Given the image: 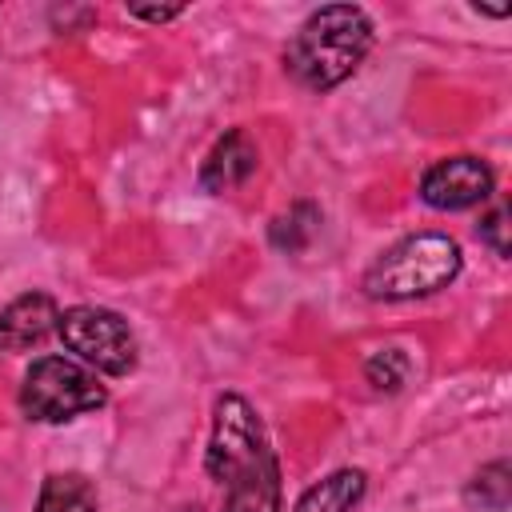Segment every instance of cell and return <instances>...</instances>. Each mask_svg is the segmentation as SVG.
I'll return each instance as SVG.
<instances>
[{"label":"cell","instance_id":"12","mask_svg":"<svg viewBox=\"0 0 512 512\" xmlns=\"http://www.w3.org/2000/svg\"><path fill=\"white\" fill-rule=\"evenodd\" d=\"M468 500H472V504H480V508H488V512H504V508H508V500H512L508 464H504V460H496V464L480 468V472L472 476V484H468Z\"/></svg>","mask_w":512,"mask_h":512},{"label":"cell","instance_id":"2","mask_svg":"<svg viewBox=\"0 0 512 512\" xmlns=\"http://www.w3.org/2000/svg\"><path fill=\"white\" fill-rule=\"evenodd\" d=\"M372 48V20L356 4H328L316 8L296 36L288 40L284 68L296 84L312 92H328L344 84Z\"/></svg>","mask_w":512,"mask_h":512},{"label":"cell","instance_id":"5","mask_svg":"<svg viewBox=\"0 0 512 512\" xmlns=\"http://www.w3.org/2000/svg\"><path fill=\"white\" fill-rule=\"evenodd\" d=\"M56 332L68 352H76L84 364H92L104 376H128L136 368V336L128 320L112 308H96V304L64 308Z\"/></svg>","mask_w":512,"mask_h":512},{"label":"cell","instance_id":"7","mask_svg":"<svg viewBox=\"0 0 512 512\" xmlns=\"http://www.w3.org/2000/svg\"><path fill=\"white\" fill-rule=\"evenodd\" d=\"M60 308L48 292H24L0 308V352H28L56 332Z\"/></svg>","mask_w":512,"mask_h":512},{"label":"cell","instance_id":"8","mask_svg":"<svg viewBox=\"0 0 512 512\" xmlns=\"http://www.w3.org/2000/svg\"><path fill=\"white\" fill-rule=\"evenodd\" d=\"M256 164H260L256 140H252L244 128H232V132H224V136L212 144V152L204 156L200 188L212 192V196H224V192L240 188V184L256 172Z\"/></svg>","mask_w":512,"mask_h":512},{"label":"cell","instance_id":"4","mask_svg":"<svg viewBox=\"0 0 512 512\" xmlns=\"http://www.w3.org/2000/svg\"><path fill=\"white\" fill-rule=\"evenodd\" d=\"M104 400H108V392L96 380V372H88L84 364H76L68 356L32 360V368L24 372V384H20V412L40 424H64L72 416L104 408Z\"/></svg>","mask_w":512,"mask_h":512},{"label":"cell","instance_id":"13","mask_svg":"<svg viewBox=\"0 0 512 512\" xmlns=\"http://www.w3.org/2000/svg\"><path fill=\"white\" fill-rule=\"evenodd\" d=\"M368 380L380 388V392H396L404 380H408V360L400 348H380L372 360H368Z\"/></svg>","mask_w":512,"mask_h":512},{"label":"cell","instance_id":"6","mask_svg":"<svg viewBox=\"0 0 512 512\" xmlns=\"http://www.w3.org/2000/svg\"><path fill=\"white\" fill-rule=\"evenodd\" d=\"M492 168L480 156H444L420 176V200L440 212H460L492 196Z\"/></svg>","mask_w":512,"mask_h":512},{"label":"cell","instance_id":"3","mask_svg":"<svg viewBox=\"0 0 512 512\" xmlns=\"http://www.w3.org/2000/svg\"><path fill=\"white\" fill-rule=\"evenodd\" d=\"M460 244L440 232H416L392 244L364 272V292L372 300H416L448 288L460 276Z\"/></svg>","mask_w":512,"mask_h":512},{"label":"cell","instance_id":"11","mask_svg":"<svg viewBox=\"0 0 512 512\" xmlns=\"http://www.w3.org/2000/svg\"><path fill=\"white\" fill-rule=\"evenodd\" d=\"M316 224H320V212L312 204H296V208H288L284 216L272 220V244L284 248V252H300L316 236Z\"/></svg>","mask_w":512,"mask_h":512},{"label":"cell","instance_id":"1","mask_svg":"<svg viewBox=\"0 0 512 512\" xmlns=\"http://www.w3.org/2000/svg\"><path fill=\"white\" fill-rule=\"evenodd\" d=\"M204 468L224 484V512H280V460L264 420L236 392H224L212 408Z\"/></svg>","mask_w":512,"mask_h":512},{"label":"cell","instance_id":"14","mask_svg":"<svg viewBox=\"0 0 512 512\" xmlns=\"http://www.w3.org/2000/svg\"><path fill=\"white\" fill-rule=\"evenodd\" d=\"M480 240L496 252V256H508V208L496 204L484 220H480Z\"/></svg>","mask_w":512,"mask_h":512},{"label":"cell","instance_id":"10","mask_svg":"<svg viewBox=\"0 0 512 512\" xmlns=\"http://www.w3.org/2000/svg\"><path fill=\"white\" fill-rule=\"evenodd\" d=\"M96 508H100V500H96V488L88 476L52 472V476H44L32 512H96Z\"/></svg>","mask_w":512,"mask_h":512},{"label":"cell","instance_id":"9","mask_svg":"<svg viewBox=\"0 0 512 512\" xmlns=\"http://www.w3.org/2000/svg\"><path fill=\"white\" fill-rule=\"evenodd\" d=\"M364 488H368V476L360 468H340V472L324 476L320 484H312L296 500V512H352L360 504Z\"/></svg>","mask_w":512,"mask_h":512},{"label":"cell","instance_id":"15","mask_svg":"<svg viewBox=\"0 0 512 512\" xmlns=\"http://www.w3.org/2000/svg\"><path fill=\"white\" fill-rule=\"evenodd\" d=\"M180 12H184L180 4H128V16H140V20H152V24L176 20Z\"/></svg>","mask_w":512,"mask_h":512}]
</instances>
